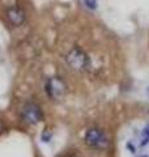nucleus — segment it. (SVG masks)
<instances>
[{"mask_svg": "<svg viewBox=\"0 0 149 157\" xmlns=\"http://www.w3.org/2000/svg\"><path fill=\"white\" fill-rule=\"evenodd\" d=\"M66 62L73 71H77V72L86 71L89 66H90V60H89L88 54L84 51L82 48L77 47V46L72 47L71 50L67 52Z\"/></svg>", "mask_w": 149, "mask_h": 157, "instance_id": "1", "label": "nucleus"}, {"mask_svg": "<svg viewBox=\"0 0 149 157\" xmlns=\"http://www.w3.org/2000/svg\"><path fill=\"white\" fill-rule=\"evenodd\" d=\"M84 141L85 144L92 149H97V151H105L109 144H110V140L106 135V132L98 128V127H92L85 132V136H84Z\"/></svg>", "mask_w": 149, "mask_h": 157, "instance_id": "2", "label": "nucleus"}, {"mask_svg": "<svg viewBox=\"0 0 149 157\" xmlns=\"http://www.w3.org/2000/svg\"><path fill=\"white\" fill-rule=\"evenodd\" d=\"M44 92L54 101H59L66 96L67 93V84L64 80L59 76H52L48 77L46 82H44Z\"/></svg>", "mask_w": 149, "mask_h": 157, "instance_id": "3", "label": "nucleus"}, {"mask_svg": "<svg viewBox=\"0 0 149 157\" xmlns=\"http://www.w3.org/2000/svg\"><path fill=\"white\" fill-rule=\"evenodd\" d=\"M43 113L39 105L34 102H28L21 110V119L26 124H37L42 121Z\"/></svg>", "mask_w": 149, "mask_h": 157, "instance_id": "4", "label": "nucleus"}, {"mask_svg": "<svg viewBox=\"0 0 149 157\" xmlns=\"http://www.w3.org/2000/svg\"><path fill=\"white\" fill-rule=\"evenodd\" d=\"M6 17L13 26H21L25 22V20H26V14H25V11L20 6L13 4V6H9L6 8Z\"/></svg>", "mask_w": 149, "mask_h": 157, "instance_id": "5", "label": "nucleus"}, {"mask_svg": "<svg viewBox=\"0 0 149 157\" xmlns=\"http://www.w3.org/2000/svg\"><path fill=\"white\" fill-rule=\"evenodd\" d=\"M50 137H51V134H48V132L46 134V130H44V132L42 134V140L44 141V143H47V141L50 140Z\"/></svg>", "mask_w": 149, "mask_h": 157, "instance_id": "6", "label": "nucleus"}, {"mask_svg": "<svg viewBox=\"0 0 149 157\" xmlns=\"http://www.w3.org/2000/svg\"><path fill=\"white\" fill-rule=\"evenodd\" d=\"M86 4H88V7H90V8H94V0H86Z\"/></svg>", "mask_w": 149, "mask_h": 157, "instance_id": "7", "label": "nucleus"}, {"mask_svg": "<svg viewBox=\"0 0 149 157\" xmlns=\"http://www.w3.org/2000/svg\"><path fill=\"white\" fill-rule=\"evenodd\" d=\"M71 157H78V156H71Z\"/></svg>", "mask_w": 149, "mask_h": 157, "instance_id": "8", "label": "nucleus"}]
</instances>
